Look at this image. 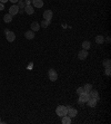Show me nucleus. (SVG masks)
I'll return each mask as SVG.
<instances>
[{"label": "nucleus", "instance_id": "nucleus-11", "mask_svg": "<svg viewBox=\"0 0 111 124\" xmlns=\"http://www.w3.org/2000/svg\"><path fill=\"white\" fill-rule=\"evenodd\" d=\"M23 9H25L26 14H28V15H32L34 12V9H33V6H32V5H28V6H26Z\"/></svg>", "mask_w": 111, "mask_h": 124}, {"label": "nucleus", "instance_id": "nucleus-2", "mask_svg": "<svg viewBox=\"0 0 111 124\" xmlns=\"http://www.w3.org/2000/svg\"><path fill=\"white\" fill-rule=\"evenodd\" d=\"M48 76H49V79H50L51 82H56L58 79V74L54 69H49Z\"/></svg>", "mask_w": 111, "mask_h": 124}, {"label": "nucleus", "instance_id": "nucleus-8", "mask_svg": "<svg viewBox=\"0 0 111 124\" xmlns=\"http://www.w3.org/2000/svg\"><path fill=\"white\" fill-rule=\"evenodd\" d=\"M6 38H7V40H8L9 43H12V41L16 39V35H14V32H12V31L9 30V31L6 34Z\"/></svg>", "mask_w": 111, "mask_h": 124}, {"label": "nucleus", "instance_id": "nucleus-6", "mask_svg": "<svg viewBox=\"0 0 111 124\" xmlns=\"http://www.w3.org/2000/svg\"><path fill=\"white\" fill-rule=\"evenodd\" d=\"M87 57H88V50L82 49V50H80V52L78 53V58H79V59H81V61L85 59Z\"/></svg>", "mask_w": 111, "mask_h": 124}, {"label": "nucleus", "instance_id": "nucleus-10", "mask_svg": "<svg viewBox=\"0 0 111 124\" xmlns=\"http://www.w3.org/2000/svg\"><path fill=\"white\" fill-rule=\"evenodd\" d=\"M89 97H92L94 98V100H99V93L97 92V91H94V90H91L90 92H89Z\"/></svg>", "mask_w": 111, "mask_h": 124}, {"label": "nucleus", "instance_id": "nucleus-22", "mask_svg": "<svg viewBox=\"0 0 111 124\" xmlns=\"http://www.w3.org/2000/svg\"><path fill=\"white\" fill-rule=\"evenodd\" d=\"M77 93L79 94V95H80V94H82V93H85V91H83V87H79V88L77 90Z\"/></svg>", "mask_w": 111, "mask_h": 124}, {"label": "nucleus", "instance_id": "nucleus-19", "mask_svg": "<svg viewBox=\"0 0 111 124\" xmlns=\"http://www.w3.org/2000/svg\"><path fill=\"white\" fill-rule=\"evenodd\" d=\"M90 41H88V40H85V41H83L82 43V48L83 49H85V50H88L89 48H90Z\"/></svg>", "mask_w": 111, "mask_h": 124}, {"label": "nucleus", "instance_id": "nucleus-24", "mask_svg": "<svg viewBox=\"0 0 111 124\" xmlns=\"http://www.w3.org/2000/svg\"><path fill=\"white\" fill-rule=\"evenodd\" d=\"M110 74H111V70H110V67H108V68H107V69H105V75H110Z\"/></svg>", "mask_w": 111, "mask_h": 124}, {"label": "nucleus", "instance_id": "nucleus-13", "mask_svg": "<svg viewBox=\"0 0 111 124\" xmlns=\"http://www.w3.org/2000/svg\"><path fill=\"white\" fill-rule=\"evenodd\" d=\"M25 37L27 38V39H33L34 38V31H32V30H28V31L25 32Z\"/></svg>", "mask_w": 111, "mask_h": 124}, {"label": "nucleus", "instance_id": "nucleus-9", "mask_svg": "<svg viewBox=\"0 0 111 124\" xmlns=\"http://www.w3.org/2000/svg\"><path fill=\"white\" fill-rule=\"evenodd\" d=\"M31 3L34 8H42V6H43L42 0H31Z\"/></svg>", "mask_w": 111, "mask_h": 124}, {"label": "nucleus", "instance_id": "nucleus-20", "mask_svg": "<svg viewBox=\"0 0 111 124\" xmlns=\"http://www.w3.org/2000/svg\"><path fill=\"white\" fill-rule=\"evenodd\" d=\"M49 23H50V21L45 20V19H43L42 23H41V25H40V27H42V28H47V27L49 26Z\"/></svg>", "mask_w": 111, "mask_h": 124}, {"label": "nucleus", "instance_id": "nucleus-5", "mask_svg": "<svg viewBox=\"0 0 111 124\" xmlns=\"http://www.w3.org/2000/svg\"><path fill=\"white\" fill-rule=\"evenodd\" d=\"M19 12V7L17 5H12L10 8H9V14L11 15V16H14V15H17Z\"/></svg>", "mask_w": 111, "mask_h": 124}, {"label": "nucleus", "instance_id": "nucleus-21", "mask_svg": "<svg viewBox=\"0 0 111 124\" xmlns=\"http://www.w3.org/2000/svg\"><path fill=\"white\" fill-rule=\"evenodd\" d=\"M110 59H104L103 61V66L105 67V68H108V67H110Z\"/></svg>", "mask_w": 111, "mask_h": 124}, {"label": "nucleus", "instance_id": "nucleus-26", "mask_svg": "<svg viewBox=\"0 0 111 124\" xmlns=\"http://www.w3.org/2000/svg\"><path fill=\"white\" fill-rule=\"evenodd\" d=\"M5 9V6H3V3L0 2V10H3Z\"/></svg>", "mask_w": 111, "mask_h": 124}, {"label": "nucleus", "instance_id": "nucleus-27", "mask_svg": "<svg viewBox=\"0 0 111 124\" xmlns=\"http://www.w3.org/2000/svg\"><path fill=\"white\" fill-rule=\"evenodd\" d=\"M8 1H11L12 3H17L18 1H19V0H8Z\"/></svg>", "mask_w": 111, "mask_h": 124}, {"label": "nucleus", "instance_id": "nucleus-16", "mask_svg": "<svg viewBox=\"0 0 111 124\" xmlns=\"http://www.w3.org/2000/svg\"><path fill=\"white\" fill-rule=\"evenodd\" d=\"M3 21H5V23H11L12 21V16L10 14H7V15H5V16H3Z\"/></svg>", "mask_w": 111, "mask_h": 124}, {"label": "nucleus", "instance_id": "nucleus-7", "mask_svg": "<svg viewBox=\"0 0 111 124\" xmlns=\"http://www.w3.org/2000/svg\"><path fill=\"white\" fill-rule=\"evenodd\" d=\"M53 16L51 10H46V11L43 12V19L45 20H48V21H51V18Z\"/></svg>", "mask_w": 111, "mask_h": 124}, {"label": "nucleus", "instance_id": "nucleus-18", "mask_svg": "<svg viewBox=\"0 0 111 124\" xmlns=\"http://www.w3.org/2000/svg\"><path fill=\"white\" fill-rule=\"evenodd\" d=\"M92 90V85L91 84H85V86H83V91H85V93H87V94H89V92Z\"/></svg>", "mask_w": 111, "mask_h": 124}, {"label": "nucleus", "instance_id": "nucleus-1", "mask_svg": "<svg viewBox=\"0 0 111 124\" xmlns=\"http://www.w3.org/2000/svg\"><path fill=\"white\" fill-rule=\"evenodd\" d=\"M67 111H68V107L67 106H63V105H59L57 107V110H56V113H57L58 116H65L67 115Z\"/></svg>", "mask_w": 111, "mask_h": 124}, {"label": "nucleus", "instance_id": "nucleus-17", "mask_svg": "<svg viewBox=\"0 0 111 124\" xmlns=\"http://www.w3.org/2000/svg\"><path fill=\"white\" fill-rule=\"evenodd\" d=\"M62 124H70L71 123V117H69L68 115H65L62 116Z\"/></svg>", "mask_w": 111, "mask_h": 124}, {"label": "nucleus", "instance_id": "nucleus-23", "mask_svg": "<svg viewBox=\"0 0 111 124\" xmlns=\"http://www.w3.org/2000/svg\"><path fill=\"white\" fill-rule=\"evenodd\" d=\"M18 2H19V1H18ZM17 6L19 7V9H20V8H25V7H26L23 2H19V5H17Z\"/></svg>", "mask_w": 111, "mask_h": 124}, {"label": "nucleus", "instance_id": "nucleus-29", "mask_svg": "<svg viewBox=\"0 0 111 124\" xmlns=\"http://www.w3.org/2000/svg\"><path fill=\"white\" fill-rule=\"evenodd\" d=\"M0 122H1V121H0Z\"/></svg>", "mask_w": 111, "mask_h": 124}, {"label": "nucleus", "instance_id": "nucleus-3", "mask_svg": "<svg viewBox=\"0 0 111 124\" xmlns=\"http://www.w3.org/2000/svg\"><path fill=\"white\" fill-rule=\"evenodd\" d=\"M68 107V111H67V115L69 116V117H74V116H77L78 112L76 108H73V107H70V106H67Z\"/></svg>", "mask_w": 111, "mask_h": 124}, {"label": "nucleus", "instance_id": "nucleus-28", "mask_svg": "<svg viewBox=\"0 0 111 124\" xmlns=\"http://www.w3.org/2000/svg\"><path fill=\"white\" fill-rule=\"evenodd\" d=\"M7 1H8V0H0V2H1V3H6Z\"/></svg>", "mask_w": 111, "mask_h": 124}, {"label": "nucleus", "instance_id": "nucleus-25", "mask_svg": "<svg viewBox=\"0 0 111 124\" xmlns=\"http://www.w3.org/2000/svg\"><path fill=\"white\" fill-rule=\"evenodd\" d=\"M28 5H31V0H26V6Z\"/></svg>", "mask_w": 111, "mask_h": 124}, {"label": "nucleus", "instance_id": "nucleus-15", "mask_svg": "<svg viewBox=\"0 0 111 124\" xmlns=\"http://www.w3.org/2000/svg\"><path fill=\"white\" fill-rule=\"evenodd\" d=\"M96 43L101 45V44L104 43V37H103L102 35H99V36H96Z\"/></svg>", "mask_w": 111, "mask_h": 124}, {"label": "nucleus", "instance_id": "nucleus-4", "mask_svg": "<svg viewBox=\"0 0 111 124\" xmlns=\"http://www.w3.org/2000/svg\"><path fill=\"white\" fill-rule=\"evenodd\" d=\"M88 100H89V94H87V93H82V94H80L79 95V100H78V102H79L80 104H83V103H87Z\"/></svg>", "mask_w": 111, "mask_h": 124}, {"label": "nucleus", "instance_id": "nucleus-12", "mask_svg": "<svg viewBox=\"0 0 111 124\" xmlns=\"http://www.w3.org/2000/svg\"><path fill=\"white\" fill-rule=\"evenodd\" d=\"M97 100H94V98L92 97H89V100L87 101V103H88V105L90 107H96V105H97Z\"/></svg>", "mask_w": 111, "mask_h": 124}, {"label": "nucleus", "instance_id": "nucleus-14", "mask_svg": "<svg viewBox=\"0 0 111 124\" xmlns=\"http://www.w3.org/2000/svg\"><path fill=\"white\" fill-rule=\"evenodd\" d=\"M39 29H40V23H37V21H33L31 23V30L32 31H38Z\"/></svg>", "mask_w": 111, "mask_h": 124}]
</instances>
